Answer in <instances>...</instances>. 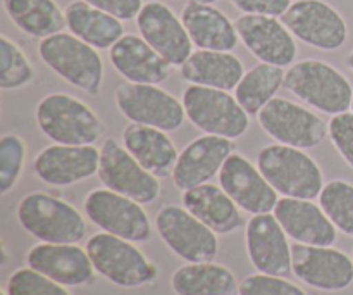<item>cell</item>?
<instances>
[{
  "label": "cell",
  "mask_w": 353,
  "mask_h": 295,
  "mask_svg": "<svg viewBox=\"0 0 353 295\" xmlns=\"http://www.w3.org/2000/svg\"><path fill=\"white\" fill-rule=\"evenodd\" d=\"M281 21L296 40L317 50H340L348 40L345 17L324 0H295Z\"/></svg>",
  "instance_id": "13"
},
{
  "label": "cell",
  "mask_w": 353,
  "mask_h": 295,
  "mask_svg": "<svg viewBox=\"0 0 353 295\" xmlns=\"http://www.w3.org/2000/svg\"><path fill=\"white\" fill-rule=\"evenodd\" d=\"M234 149V140L230 138L205 133L196 137L179 152L171 175L172 183L181 192L209 183L214 176L219 175Z\"/></svg>",
  "instance_id": "20"
},
{
  "label": "cell",
  "mask_w": 353,
  "mask_h": 295,
  "mask_svg": "<svg viewBox=\"0 0 353 295\" xmlns=\"http://www.w3.org/2000/svg\"><path fill=\"white\" fill-rule=\"evenodd\" d=\"M114 102L119 113L131 123L176 131L186 120L183 102L157 85L123 83L114 92Z\"/></svg>",
  "instance_id": "8"
},
{
  "label": "cell",
  "mask_w": 353,
  "mask_h": 295,
  "mask_svg": "<svg viewBox=\"0 0 353 295\" xmlns=\"http://www.w3.org/2000/svg\"><path fill=\"white\" fill-rule=\"evenodd\" d=\"M285 68L259 62L257 66L245 71L243 78L234 88V97L248 114L257 116L285 86Z\"/></svg>",
  "instance_id": "31"
},
{
  "label": "cell",
  "mask_w": 353,
  "mask_h": 295,
  "mask_svg": "<svg viewBox=\"0 0 353 295\" xmlns=\"http://www.w3.org/2000/svg\"><path fill=\"white\" fill-rule=\"evenodd\" d=\"M238 295H307V292L290 280H285V276L255 273L241 280Z\"/></svg>",
  "instance_id": "36"
},
{
  "label": "cell",
  "mask_w": 353,
  "mask_h": 295,
  "mask_svg": "<svg viewBox=\"0 0 353 295\" xmlns=\"http://www.w3.org/2000/svg\"><path fill=\"white\" fill-rule=\"evenodd\" d=\"M30 268L64 287H83L93 282L95 266L86 249L76 244H40L33 245L26 256Z\"/></svg>",
  "instance_id": "21"
},
{
  "label": "cell",
  "mask_w": 353,
  "mask_h": 295,
  "mask_svg": "<svg viewBox=\"0 0 353 295\" xmlns=\"http://www.w3.org/2000/svg\"><path fill=\"white\" fill-rule=\"evenodd\" d=\"M65 26L69 33L81 38L97 50L112 48L124 37V24L117 17L90 6L85 0H72L65 6Z\"/></svg>",
  "instance_id": "28"
},
{
  "label": "cell",
  "mask_w": 353,
  "mask_h": 295,
  "mask_svg": "<svg viewBox=\"0 0 353 295\" xmlns=\"http://www.w3.org/2000/svg\"><path fill=\"white\" fill-rule=\"evenodd\" d=\"M195 2H200V3H210V6H212V3L219 2V0H195Z\"/></svg>",
  "instance_id": "41"
},
{
  "label": "cell",
  "mask_w": 353,
  "mask_h": 295,
  "mask_svg": "<svg viewBox=\"0 0 353 295\" xmlns=\"http://www.w3.org/2000/svg\"><path fill=\"white\" fill-rule=\"evenodd\" d=\"M28 147L16 133L0 138V196H7L19 182L26 162Z\"/></svg>",
  "instance_id": "34"
},
{
  "label": "cell",
  "mask_w": 353,
  "mask_h": 295,
  "mask_svg": "<svg viewBox=\"0 0 353 295\" xmlns=\"http://www.w3.org/2000/svg\"><path fill=\"white\" fill-rule=\"evenodd\" d=\"M16 216L28 234L47 244H78L88 228L74 206L45 192L24 196L17 204Z\"/></svg>",
  "instance_id": "5"
},
{
  "label": "cell",
  "mask_w": 353,
  "mask_h": 295,
  "mask_svg": "<svg viewBox=\"0 0 353 295\" xmlns=\"http://www.w3.org/2000/svg\"><path fill=\"white\" fill-rule=\"evenodd\" d=\"M34 79V68L23 48L10 40L0 37V88L19 90L31 85Z\"/></svg>",
  "instance_id": "32"
},
{
  "label": "cell",
  "mask_w": 353,
  "mask_h": 295,
  "mask_svg": "<svg viewBox=\"0 0 353 295\" xmlns=\"http://www.w3.org/2000/svg\"><path fill=\"white\" fill-rule=\"evenodd\" d=\"M257 168L283 197L314 200L326 185L321 166L305 151L290 145H265L257 155Z\"/></svg>",
  "instance_id": "3"
},
{
  "label": "cell",
  "mask_w": 353,
  "mask_h": 295,
  "mask_svg": "<svg viewBox=\"0 0 353 295\" xmlns=\"http://www.w3.org/2000/svg\"><path fill=\"white\" fill-rule=\"evenodd\" d=\"M95 272L123 289H138L154 282L159 269L133 242L116 235H92L85 245Z\"/></svg>",
  "instance_id": "6"
},
{
  "label": "cell",
  "mask_w": 353,
  "mask_h": 295,
  "mask_svg": "<svg viewBox=\"0 0 353 295\" xmlns=\"http://www.w3.org/2000/svg\"><path fill=\"white\" fill-rule=\"evenodd\" d=\"M352 113H353V100H352Z\"/></svg>",
  "instance_id": "43"
},
{
  "label": "cell",
  "mask_w": 353,
  "mask_h": 295,
  "mask_svg": "<svg viewBox=\"0 0 353 295\" xmlns=\"http://www.w3.org/2000/svg\"><path fill=\"white\" fill-rule=\"evenodd\" d=\"M38 55L47 68L69 85L95 97L102 92L103 61L99 50L72 33H55L38 44Z\"/></svg>",
  "instance_id": "4"
},
{
  "label": "cell",
  "mask_w": 353,
  "mask_h": 295,
  "mask_svg": "<svg viewBox=\"0 0 353 295\" xmlns=\"http://www.w3.org/2000/svg\"><path fill=\"white\" fill-rule=\"evenodd\" d=\"M257 121L272 140L302 151L319 147L330 135L323 117L283 97H274L257 114Z\"/></svg>",
  "instance_id": "9"
},
{
  "label": "cell",
  "mask_w": 353,
  "mask_h": 295,
  "mask_svg": "<svg viewBox=\"0 0 353 295\" xmlns=\"http://www.w3.org/2000/svg\"><path fill=\"white\" fill-rule=\"evenodd\" d=\"M109 50L110 64L130 83L161 85L172 73V66L138 35L126 33Z\"/></svg>",
  "instance_id": "23"
},
{
  "label": "cell",
  "mask_w": 353,
  "mask_h": 295,
  "mask_svg": "<svg viewBox=\"0 0 353 295\" xmlns=\"http://www.w3.org/2000/svg\"><path fill=\"white\" fill-rule=\"evenodd\" d=\"M234 28L241 44L261 62L279 68L295 64L299 54L296 38L281 19L272 16L241 14L234 21Z\"/></svg>",
  "instance_id": "15"
},
{
  "label": "cell",
  "mask_w": 353,
  "mask_h": 295,
  "mask_svg": "<svg viewBox=\"0 0 353 295\" xmlns=\"http://www.w3.org/2000/svg\"><path fill=\"white\" fill-rule=\"evenodd\" d=\"M181 21L200 50L231 52L240 41L233 21L210 3L188 0L181 10Z\"/></svg>",
  "instance_id": "24"
},
{
  "label": "cell",
  "mask_w": 353,
  "mask_h": 295,
  "mask_svg": "<svg viewBox=\"0 0 353 295\" xmlns=\"http://www.w3.org/2000/svg\"><path fill=\"white\" fill-rule=\"evenodd\" d=\"M9 295H71L68 287L54 282L33 268H19L7 280Z\"/></svg>",
  "instance_id": "35"
},
{
  "label": "cell",
  "mask_w": 353,
  "mask_h": 295,
  "mask_svg": "<svg viewBox=\"0 0 353 295\" xmlns=\"http://www.w3.org/2000/svg\"><path fill=\"white\" fill-rule=\"evenodd\" d=\"M245 244L252 266L257 273L288 276L293 273L292 245L274 213L255 214L245 228Z\"/></svg>",
  "instance_id": "17"
},
{
  "label": "cell",
  "mask_w": 353,
  "mask_h": 295,
  "mask_svg": "<svg viewBox=\"0 0 353 295\" xmlns=\"http://www.w3.org/2000/svg\"><path fill=\"white\" fill-rule=\"evenodd\" d=\"M219 183L236 206L252 216L272 213L279 200V193L265 180L257 164H252L238 152L226 159L219 173Z\"/></svg>",
  "instance_id": "18"
},
{
  "label": "cell",
  "mask_w": 353,
  "mask_h": 295,
  "mask_svg": "<svg viewBox=\"0 0 353 295\" xmlns=\"http://www.w3.org/2000/svg\"><path fill=\"white\" fill-rule=\"evenodd\" d=\"M186 120L205 135L238 140L250 126V114L226 90L190 85L181 97Z\"/></svg>",
  "instance_id": "7"
},
{
  "label": "cell",
  "mask_w": 353,
  "mask_h": 295,
  "mask_svg": "<svg viewBox=\"0 0 353 295\" xmlns=\"http://www.w3.org/2000/svg\"><path fill=\"white\" fill-rule=\"evenodd\" d=\"M86 218L102 231L145 244L152 237V223L140 202L112 192L109 189H95L86 196L83 204Z\"/></svg>",
  "instance_id": "11"
},
{
  "label": "cell",
  "mask_w": 353,
  "mask_h": 295,
  "mask_svg": "<svg viewBox=\"0 0 353 295\" xmlns=\"http://www.w3.org/2000/svg\"><path fill=\"white\" fill-rule=\"evenodd\" d=\"M234 9L252 16L281 17L292 6V0H230Z\"/></svg>",
  "instance_id": "38"
},
{
  "label": "cell",
  "mask_w": 353,
  "mask_h": 295,
  "mask_svg": "<svg viewBox=\"0 0 353 295\" xmlns=\"http://www.w3.org/2000/svg\"><path fill=\"white\" fill-rule=\"evenodd\" d=\"M155 230L162 242L186 263H212L219 251L217 234H214L186 207L171 204L155 214Z\"/></svg>",
  "instance_id": "10"
},
{
  "label": "cell",
  "mask_w": 353,
  "mask_h": 295,
  "mask_svg": "<svg viewBox=\"0 0 353 295\" xmlns=\"http://www.w3.org/2000/svg\"><path fill=\"white\" fill-rule=\"evenodd\" d=\"M181 78L190 85L210 86L231 92L243 78V62L231 52L195 50L179 69Z\"/></svg>",
  "instance_id": "27"
},
{
  "label": "cell",
  "mask_w": 353,
  "mask_h": 295,
  "mask_svg": "<svg viewBox=\"0 0 353 295\" xmlns=\"http://www.w3.org/2000/svg\"><path fill=\"white\" fill-rule=\"evenodd\" d=\"M176 295H234L240 283L226 266L216 263H188L171 276Z\"/></svg>",
  "instance_id": "29"
},
{
  "label": "cell",
  "mask_w": 353,
  "mask_h": 295,
  "mask_svg": "<svg viewBox=\"0 0 353 295\" xmlns=\"http://www.w3.org/2000/svg\"><path fill=\"white\" fill-rule=\"evenodd\" d=\"M183 206L217 235H230L243 225L240 207L221 185H203L183 192Z\"/></svg>",
  "instance_id": "26"
},
{
  "label": "cell",
  "mask_w": 353,
  "mask_h": 295,
  "mask_svg": "<svg viewBox=\"0 0 353 295\" xmlns=\"http://www.w3.org/2000/svg\"><path fill=\"white\" fill-rule=\"evenodd\" d=\"M293 275L324 292H341L353 283V259L333 247L292 245Z\"/></svg>",
  "instance_id": "16"
},
{
  "label": "cell",
  "mask_w": 353,
  "mask_h": 295,
  "mask_svg": "<svg viewBox=\"0 0 353 295\" xmlns=\"http://www.w3.org/2000/svg\"><path fill=\"white\" fill-rule=\"evenodd\" d=\"M123 145L147 171L165 178L174 171L179 152L168 131L145 124L130 123L123 131Z\"/></svg>",
  "instance_id": "25"
},
{
  "label": "cell",
  "mask_w": 353,
  "mask_h": 295,
  "mask_svg": "<svg viewBox=\"0 0 353 295\" xmlns=\"http://www.w3.org/2000/svg\"><path fill=\"white\" fill-rule=\"evenodd\" d=\"M41 133L55 144L93 145L105 133L99 114L69 93H48L34 111Z\"/></svg>",
  "instance_id": "2"
},
{
  "label": "cell",
  "mask_w": 353,
  "mask_h": 295,
  "mask_svg": "<svg viewBox=\"0 0 353 295\" xmlns=\"http://www.w3.org/2000/svg\"><path fill=\"white\" fill-rule=\"evenodd\" d=\"M2 295H9V294H7V290H3V292H2Z\"/></svg>",
  "instance_id": "42"
},
{
  "label": "cell",
  "mask_w": 353,
  "mask_h": 295,
  "mask_svg": "<svg viewBox=\"0 0 353 295\" xmlns=\"http://www.w3.org/2000/svg\"><path fill=\"white\" fill-rule=\"evenodd\" d=\"M140 37L157 50L172 68H181L193 54V41L181 17L164 2L150 0L143 3L137 16Z\"/></svg>",
  "instance_id": "14"
},
{
  "label": "cell",
  "mask_w": 353,
  "mask_h": 295,
  "mask_svg": "<svg viewBox=\"0 0 353 295\" xmlns=\"http://www.w3.org/2000/svg\"><path fill=\"white\" fill-rule=\"evenodd\" d=\"M85 2L110 14V16L117 17L123 23L124 21L137 19L141 7H143V0H85Z\"/></svg>",
  "instance_id": "39"
},
{
  "label": "cell",
  "mask_w": 353,
  "mask_h": 295,
  "mask_svg": "<svg viewBox=\"0 0 353 295\" xmlns=\"http://www.w3.org/2000/svg\"><path fill=\"white\" fill-rule=\"evenodd\" d=\"M327 126L334 149L353 169V113L348 111V113L336 114L331 117Z\"/></svg>",
  "instance_id": "37"
},
{
  "label": "cell",
  "mask_w": 353,
  "mask_h": 295,
  "mask_svg": "<svg viewBox=\"0 0 353 295\" xmlns=\"http://www.w3.org/2000/svg\"><path fill=\"white\" fill-rule=\"evenodd\" d=\"M99 178L105 189L147 206L161 196V182L128 152L123 142L107 138L100 147Z\"/></svg>",
  "instance_id": "12"
},
{
  "label": "cell",
  "mask_w": 353,
  "mask_h": 295,
  "mask_svg": "<svg viewBox=\"0 0 353 295\" xmlns=\"http://www.w3.org/2000/svg\"><path fill=\"white\" fill-rule=\"evenodd\" d=\"M347 64H348V68L352 69V73H353V50L350 52V54H348V57H347Z\"/></svg>",
  "instance_id": "40"
},
{
  "label": "cell",
  "mask_w": 353,
  "mask_h": 295,
  "mask_svg": "<svg viewBox=\"0 0 353 295\" xmlns=\"http://www.w3.org/2000/svg\"><path fill=\"white\" fill-rule=\"evenodd\" d=\"M100 151L93 145L54 144L33 159V171L50 187H69L99 175Z\"/></svg>",
  "instance_id": "19"
},
{
  "label": "cell",
  "mask_w": 353,
  "mask_h": 295,
  "mask_svg": "<svg viewBox=\"0 0 353 295\" xmlns=\"http://www.w3.org/2000/svg\"><path fill=\"white\" fill-rule=\"evenodd\" d=\"M285 88L323 114L336 116L352 109V83L340 69L319 59H303L290 66Z\"/></svg>",
  "instance_id": "1"
},
{
  "label": "cell",
  "mask_w": 353,
  "mask_h": 295,
  "mask_svg": "<svg viewBox=\"0 0 353 295\" xmlns=\"http://www.w3.org/2000/svg\"><path fill=\"white\" fill-rule=\"evenodd\" d=\"M3 10L17 30L31 38H43L61 33L65 26V14L55 0H2Z\"/></svg>",
  "instance_id": "30"
},
{
  "label": "cell",
  "mask_w": 353,
  "mask_h": 295,
  "mask_svg": "<svg viewBox=\"0 0 353 295\" xmlns=\"http://www.w3.org/2000/svg\"><path fill=\"white\" fill-rule=\"evenodd\" d=\"M319 206L341 234L353 237V185L345 180H331L319 196Z\"/></svg>",
  "instance_id": "33"
},
{
  "label": "cell",
  "mask_w": 353,
  "mask_h": 295,
  "mask_svg": "<svg viewBox=\"0 0 353 295\" xmlns=\"http://www.w3.org/2000/svg\"><path fill=\"white\" fill-rule=\"evenodd\" d=\"M274 216L292 240L303 245L333 247L338 230L323 207L307 199L281 197L274 207Z\"/></svg>",
  "instance_id": "22"
}]
</instances>
